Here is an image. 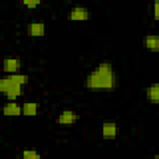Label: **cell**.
Returning a JSON list of instances; mask_svg holds the SVG:
<instances>
[{
    "mask_svg": "<svg viewBox=\"0 0 159 159\" xmlns=\"http://www.w3.org/2000/svg\"><path fill=\"white\" fill-rule=\"evenodd\" d=\"M46 32V26L43 22H31L27 25V35L32 37H42Z\"/></svg>",
    "mask_w": 159,
    "mask_h": 159,
    "instance_id": "obj_6",
    "label": "cell"
},
{
    "mask_svg": "<svg viewBox=\"0 0 159 159\" xmlns=\"http://www.w3.org/2000/svg\"><path fill=\"white\" fill-rule=\"evenodd\" d=\"M22 158L24 159H39L41 158V154L37 153L35 149H25L22 152Z\"/></svg>",
    "mask_w": 159,
    "mask_h": 159,
    "instance_id": "obj_13",
    "label": "cell"
},
{
    "mask_svg": "<svg viewBox=\"0 0 159 159\" xmlns=\"http://www.w3.org/2000/svg\"><path fill=\"white\" fill-rule=\"evenodd\" d=\"M2 114L6 117H16L22 114L21 106L15 102V101H9L4 107H2Z\"/></svg>",
    "mask_w": 159,
    "mask_h": 159,
    "instance_id": "obj_5",
    "label": "cell"
},
{
    "mask_svg": "<svg viewBox=\"0 0 159 159\" xmlns=\"http://www.w3.org/2000/svg\"><path fill=\"white\" fill-rule=\"evenodd\" d=\"M118 134V125L114 122H104L102 125V135L106 139L116 138Z\"/></svg>",
    "mask_w": 159,
    "mask_h": 159,
    "instance_id": "obj_7",
    "label": "cell"
},
{
    "mask_svg": "<svg viewBox=\"0 0 159 159\" xmlns=\"http://www.w3.org/2000/svg\"><path fill=\"white\" fill-rule=\"evenodd\" d=\"M14 82H16V83H19V84H21V86H25L27 82H29V76L27 75H25V73H19V72H15V73H9L7 75Z\"/></svg>",
    "mask_w": 159,
    "mask_h": 159,
    "instance_id": "obj_12",
    "label": "cell"
},
{
    "mask_svg": "<svg viewBox=\"0 0 159 159\" xmlns=\"http://www.w3.org/2000/svg\"><path fill=\"white\" fill-rule=\"evenodd\" d=\"M21 109H22V114L24 116H36L37 112H39V104L35 103V102H25L22 106H21Z\"/></svg>",
    "mask_w": 159,
    "mask_h": 159,
    "instance_id": "obj_11",
    "label": "cell"
},
{
    "mask_svg": "<svg viewBox=\"0 0 159 159\" xmlns=\"http://www.w3.org/2000/svg\"><path fill=\"white\" fill-rule=\"evenodd\" d=\"M10 80H11V78H10ZM11 81H12V80H11ZM22 93H24L22 86L12 81L11 86H10V87L7 88V91H6V92H5L4 94H5L6 97H7V99H9V101H15V99H16L17 97L22 96Z\"/></svg>",
    "mask_w": 159,
    "mask_h": 159,
    "instance_id": "obj_8",
    "label": "cell"
},
{
    "mask_svg": "<svg viewBox=\"0 0 159 159\" xmlns=\"http://www.w3.org/2000/svg\"><path fill=\"white\" fill-rule=\"evenodd\" d=\"M77 119H78V116H77V113L75 111H72V109H65V111H62L57 116L56 123L62 124V125H71V124L76 123Z\"/></svg>",
    "mask_w": 159,
    "mask_h": 159,
    "instance_id": "obj_3",
    "label": "cell"
},
{
    "mask_svg": "<svg viewBox=\"0 0 159 159\" xmlns=\"http://www.w3.org/2000/svg\"><path fill=\"white\" fill-rule=\"evenodd\" d=\"M21 1L27 9H35L41 4L42 0H21Z\"/></svg>",
    "mask_w": 159,
    "mask_h": 159,
    "instance_id": "obj_14",
    "label": "cell"
},
{
    "mask_svg": "<svg viewBox=\"0 0 159 159\" xmlns=\"http://www.w3.org/2000/svg\"><path fill=\"white\" fill-rule=\"evenodd\" d=\"M147 99L149 103L157 104L159 102V84L158 83H152L147 88Z\"/></svg>",
    "mask_w": 159,
    "mask_h": 159,
    "instance_id": "obj_10",
    "label": "cell"
},
{
    "mask_svg": "<svg viewBox=\"0 0 159 159\" xmlns=\"http://www.w3.org/2000/svg\"><path fill=\"white\" fill-rule=\"evenodd\" d=\"M117 86V76L109 62L98 63L86 77V87L91 91H113Z\"/></svg>",
    "mask_w": 159,
    "mask_h": 159,
    "instance_id": "obj_1",
    "label": "cell"
},
{
    "mask_svg": "<svg viewBox=\"0 0 159 159\" xmlns=\"http://www.w3.org/2000/svg\"><path fill=\"white\" fill-rule=\"evenodd\" d=\"M21 67V62L17 57L14 56H7L4 58L2 61V70L9 75V73H15L20 70Z\"/></svg>",
    "mask_w": 159,
    "mask_h": 159,
    "instance_id": "obj_4",
    "label": "cell"
},
{
    "mask_svg": "<svg viewBox=\"0 0 159 159\" xmlns=\"http://www.w3.org/2000/svg\"><path fill=\"white\" fill-rule=\"evenodd\" d=\"M144 46L147 50L152 52H158L159 51V37L157 35L149 34L144 36Z\"/></svg>",
    "mask_w": 159,
    "mask_h": 159,
    "instance_id": "obj_9",
    "label": "cell"
},
{
    "mask_svg": "<svg viewBox=\"0 0 159 159\" xmlns=\"http://www.w3.org/2000/svg\"><path fill=\"white\" fill-rule=\"evenodd\" d=\"M154 20H158V0H154Z\"/></svg>",
    "mask_w": 159,
    "mask_h": 159,
    "instance_id": "obj_15",
    "label": "cell"
},
{
    "mask_svg": "<svg viewBox=\"0 0 159 159\" xmlns=\"http://www.w3.org/2000/svg\"><path fill=\"white\" fill-rule=\"evenodd\" d=\"M91 17V11L84 6H73L68 12V20L71 21H87Z\"/></svg>",
    "mask_w": 159,
    "mask_h": 159,
    "instance_id": "obj_2",
    "label": "cell"
}]
</instances>
